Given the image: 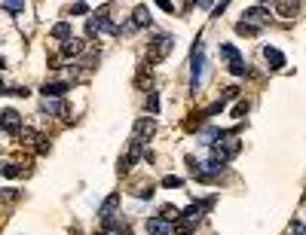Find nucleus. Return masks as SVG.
Instances as JSON below:
<instances>
[{
    "label": "nucleus",
    "instance_id": "20",
    "mask_svg": "<svg viewBox=\"0 0 306 235\" xmlns=\"http://www.w3.org/2000/svg\"><path fill=\"white\" fill-rule=\"evenodd\" d=\"M135 83H138V89H150V70H147V67H141Z\"/></svg>",
    "mask_w": 306,
    "mask_h": 235
},
{
    "label": "nucleus",
    "instance_id": "9",
    "mask_svg": "<svg viewBox=\"0 0 306 235\" xmlns=\"http://www.w3.org/2000/svg\"><path fill=\"white\" fill-rule=\"evenodd\" d=\"M83 49H86V43H83V40L70 37V40H64V46H61V58H77Z\"/></svg>",
    "mask_w": 306,
    "mask_h": 235
},
{
    "label": "nucleus",
    "instance_id": "35",
    "mask_svg": "<svg viewBox=\"0 0 306 235\" xmlns=\"http://www.w3.org/2000/svg\"><path fill=\"white\" fill-rule=\"evenodd\" d=\"M0 92H3V80H0Z\"/></svg>",
    "mask_w": 306,
    "mask_h": 235
},
{
    "label": "nucleus",
    "instance_id": "29",
    "mask_svg": "<svg viewBox=\"0 0 306 235\" xmlns=\"http://www.w3.org/2000/svg\"><path fill=\"white\" fill-rule=\"evenodd\" d=\"M70 9H74L77 15H86V12H89V6L83 3V0H77V3H74V6H70Z\"/></svg>",
    "mask_w": 306,
    "mask_h": 235
},
{
    "label": "nucleus",
    "instance_id": "23",
    "mask_svg": "<svg viewBox=\"0 0 306 235\" xmlns=\"http://www.w3.org/2000/svg\"><path fill=\"white\" fill-rule=\"evenodd\" d=\"M147 110H150V113L159 110V98H156V92H147Z\"/></svg>",
    "mask_w": 306,
    "mask_h": 235
},
{
    "label": "nucleus",
    "instance_id": "24",
    "mask_svg": "<svg viewBox=\"0 0 306 235\" xmlns=\"http://www.w3.org/2000/svg\"><path fill=\"white\" fill-rule=\"evenodd\" d=\"M163 187H169V189H178V187H181V177H175V174L163 177Z\"/></svg>",
    "mask_w": 306,
    "mask_h": 235
},
{
    "label": "nucleus",
    "instance_id": "27",
    "mask_svg": "<svg viewBox=\"0 0 306 235\" xmlns=\"http://www.w3.org/2000/svg\"><path fill=\"white\" fill-rule=\"evenodd\" d=\"M19 198V189H3L0 192V202H15Z\"/></svg>",
    "mask_w": 306,
    "mask_h": 235
},
{
    "label": "nucleus",
    "instance_id": "14",
    "mask_svg": "<svg viewBox=\"0 0 306 235\" xmlns=\"http://www.w3.org/2000/svg\"><path fill=\"white\" fill-rule=\"evenodd\" d=\"M263 58L273 64V67H285V55H282L279 49H273V46H266V49H263Z\"/></svg>",
    "mask_w": 306,
    "mask_h": 235
},
{
    "label": "nucleus",
    "instance_id": "26",
    "mask_svg": "<svg viewBox=\"0 0 306 235\" xmlns=\"http://www.w3.org/2000/svg\"><path fill=\"white\" fill-rule=\"evenodd\" d=\"M34 147H37V153H40V156H46V153H49V138H43V135H40V141L34 143Z\"/></svg>",
    "mask_w": 306,
    "mask_h": 235
},
{
    "label": "nucleus",
    "instance_id": "12",
    "mask_svg": "<svg viewBox=\"0 0 306 235\" xmlns=\"http://www.w3.org/2000/svg\"><path fill=\"white\" fill-rule=\"evenodd\" d=\"M132 25H135V28L150 25V9H147V6H135V12H132Z\"/></svg>",
    "mask_w": 306,
    "mask_h": 235
},
{
    "label": "nucleus",
    "instance_id": "36",
    "mask_svg": "<svg viewBox=\"0 0 306 235\" xmlns=\"http://www.w3.org/2000/svg\"><path fill=\"white\" fill-rule=\"evenodd\" d=\"M257 3H263V0H257Z\"/></svg>",
    "mask_w": 306,
    "mask_h": 235
},
{
    "label": "nucleus",
    "instance_id": "5",
    "mask_svg": "<svg viewBox=\"0 0 306 235\" xmlns=\"http://www.w3.org/2000/svg\"><path fill=\"white\" fill-rule=\"evenodd\" d=\"M153 132H156L153 116H141V119H135V141H147Z\"/></svg>",
    "mask_w": 306,
    "mask_h": 235
},
{
    "label": "nucleus",
    "instance_id": "17",
    "mask_svg": "<svg viewBox=\"0 0 306 235\" xmlns=\"http://www.w3.org/2000/svg\"><path fill=\"white\" fill-rule=\"evenodd\" d=\"M159 217H163V220H169V223H175L178 217H181V211H178L175 205H163V211H159Z\"/></svg>",
    "mask_w": 306,
    "mask_h": 235
},
{
    "label": "nucleus",
    "instance_id": "33",
    "mask_svg": "<svg viewBox=\"0 0 306 235\" xmlns=\"http://www.w3.org/2000/svg\"><path fill=\"white\" fill-rule=\"evenodd\" d=\"M3 67H6V61H3V58H0V70H3Z\"/></svg>",
    "mask_w": 306,
    "mask_h": 235
},
{
    "label": "nucleus",
    "instance_id": "7",
    "mask_svg": "<svg viewBox=\"0 0 306 235\" xmlns=\"http://www.w3.org/2000/svg\"><path fill=\"white\" fill-rule=\"evenodd\" d=\"M276 12L282 15V19H294V15L300 12V3L297 0H276Z\"/></svg>",
    "mask_w": 306,
    "mask_h": 235
},
{
    "label": "nucleus",
    "instance_id": "34",
    "mask_svg": "<svg viewBox=\"0 0 306 235\" xmlns=\"http://www.w3.org/2000/svg\"><path fill=\"white\" fill-rule=\"evenodd\" d=\"M70 235H80V229H70Z\"/></svg>",
    "mask_w": 306,
    "mask_h": 235
},
{
    "label": "nucleus",
    "instance_id": "16",
    "mask_svg": "<svg viewBox=\"0 0 306 235\" xmlns=\"http://www.w3.org/2000/svg\"><path fill=\"white\" fill-rule=\"evenodd\" d=\"M0 171H3L6 177H22V174H28V168H19V162H6Z\"/></svg>",
    "mask_w": 306,
    "mask_h": 235
},
{
    "label": "nucleus",
    "instance_id": "31",
    "mask_svg": "<svg viewBox=\"0 0 306 235\" xmlns=\"http://www.w3.org/2000/svg\"><path fill=\"white\" fill-rule=\"evenodd\" d=\"M288 232H291V235H300V232H303V223H291V229H288Z\"/></svg>",
    "mask_w": 306,
    "mask_h": 235
},
{
    "label": "nucleus",
    "instance_id": "3",
    "mask_svg": "<svg viewBox=\"0 0 306 235\" xmlns=\"http://www.w3.org/2000/svg\"><path fill=\"white\" fill-rule=\"evenodd\" d=\"M172 37H156L150 46H147V64H159V61H163L166 55H169V52H172Z\"/></svg>",
    "mask_w": 306,
    "mask_h": 235
},
{
    "label": "nucleus",
    "instance_id": "10",
    "mask_svg": "<svg viewBox=\"0 0 306 235\" xmlns=\"http://www.w3.org/2000/svg\"><path fill=\"white\" fill-rule=\"evenodd\" d=\"M242 19H248V25H263V22L269 19V12H266L263 6H251V9H245Z\"/></svg>",
    "mask_w": 306,
    "mask_h": 235
},
{
    "label": "nucleus",
    "instance_id": "6",
    "mask_svg": "<svg viewBox=\"0 0 306 235\" xmlns=\"http://www.w3.org/2000/svg\"><path fill=\"white\" fill-rule=\"evenodd\" d=\"M117 208H120V192H114V195H107V198H104V205H101L98 217H101L104 223H111V220H114V214H117Z\"/></svg>",
    "mask_w": 306,
    "mask_h": 235
},
{
    "label": "nucleus",
    "instance_id": "28",
    "mask_svg": "<svg viewBox=\"0 0 306 235\" xmlns=\"http://www.w3.org/2000/svg\"><path fill=\"white\" fill-rule=\"evenodd\" d=\"M135 195H138V198H150V195H153V187H150V184H147V187H138Z\"/></svg>",
    "mask_w": 306,
    "mask_h": 235
},
{
    "label": "nucleus",
    "instance_id": "19",
    "mask_svg": "<svg viewBox=\"0 0 306 235\" xmlns=\"http://www.w3.org/2000/svg\"><path fill=\"white\" fill-rule=\"evenodd\" d=\"M175 232H178V235H190V232H193V223L178 217V220H175Z\"/></svg>",
    "mask_w": 306,
    "mask_h": 235
},
{
    "label": "nucleus",
    "instance_id": "21",
    "mask_svg": "<svg viewBox=\"0 0 306 235\" xmlns=\"http://www.w3.org/2000/svg\"><path fill=\"white\" fill-rule=\"evenodd\" d=\"M236 31L242 34V37H254V34H257V25H248V22H239V25H236Z\"/></svg>",
    "mask_w": 306,
    "mask_h": 235
},
{
    "label": "nucleus",
    "instance_id": "11",
    "mask_svg": "<svg viewBox=\"0 0 306 235\" xmlns=\"http://www.w3.org/2000/svg\"><path fill=\"white\" fill-rule=\"evenodd\" d=\"M211 205V198H208V202H193L187 211H184V220H190V223H196V220H199V217H202V211Z\"/></svg>",
    "mask_w": 306,
    "mask_h": 235
},
{
    "label": "nucleus",
    "instance_id": "15",
    "mask_svg": "<svg viewBox=\"0 0 306 235\" xmlns=\"http://www.w3.org/2000/svg\"><path fill=\"white\" fill-rule=\"evenodd\" d=\"M49 34H52L56 40H70V25H67V22H59V25L52 28Z\"/></svg>",
    "mask_w": 306,
    "mask_h": 235
},
{
    "label": "nucleus",
    "instance_id": "4",
    "mask_svg": "<svg viewBox=\"0 0 306 235\" xmlns=\"http://www.w3.org/2000/svg\"><path fill=\"white\" fill-rule=\"evenodd\" d=\"M0 129L9 132V135H19L22 132V116L15 110H3V113H0Z\"/></svg>",
    "mask_w": 306,
    "mask_h": 235
},
{
    "label": "nucleus",
    "instance_id": "13",
    "mask_svg": "<svg viewBox=\"0 0 306 235\" xmlns=\"http://www.w3.org/2000/svg\"><path fill=\"white\" fill-rule=\"evenodd\" d=\"M64 92H67V83H46L43 86V95L46 98H61Z\"/></svg>",
    "mask_w": 306,
    "mask_h": 235
},
{
    "label": "nucleus",
    "instance_id": "18",
    "mask_svg": "<svg viewBox=\"0 0 306 235\" xmlns=\"http://www.w3.org/2000/svg\"><path fill=\"white\" fill-rule=\"evenodd\" d=\"M19 138H22V143H28V147H31V143H37V141H40V135L34 132V129H22V132H19Z\"/></svg>",
    "mask_w": 306,
    "mask_h": 235
},
{
    "label": "nucleus",
    "instance_id": "30",
    "mask_svg": "<svg viewBox=\"0 0 306 235\" xmlns=\"http://www.w3.org/2000/svg\"><path fill=\"white\" fill-rule=\"evenodd\" d=\"M156 3H159V6H163L166 12H172V9H175V6H172V0H156Z\"/></svg>",
    "mask_w": 306,
    "mask_h": 235
},
{
    "label": "nucleus",
    "instance_id": "25",
    "mask_svg": "<svg viewBox=\"0 0 306 235\" xmlns=\"http://www.w3.org/2000/svg\"><path fill=\"white\" fill-rule=\"evenodd\" d=\"M245 113H248V101H239L236 107H233V116H236V119H242Z\"/></svg>",
    "mask_w": 306,
    "mask_h": 235
},
{
    "label": "nucleus",
    "instance_id": "1",
    "mask_svg": "<svg viewBox=\"0 0 306 235\" xmlns=\"http://www.w3.org/2000/svg\"><path fill=\"white\" fill-rule=\"evenodd\" d=\"M239 150H242V141H239V138H227V135H221L218 141L211 143V153H214V162H221V165H224V162H230V159L236 156Z\"/></svg>",
    "mask_w": 306,
    "mask_h": 235
},
{
    "label": "nucleus",
    "instance_id": "8",
    "mask_svg": "<svg viewBox=\"0 0 306 235\" xmlns=\"http://www.w3.org/2000/svg\"><path fill=\"white\" fill-rule=\"evenodd\" d=\"M147 232L150 235H172V223L163 220V217H150V220H147Z\"/></svg>",
    "mask_w": 306,
    "mask_h": 235
},
{
    "label": "nucleus",
    "instance_id": "22",
    "mask_svg": "<svg viewBox=\"0 0 306 235\" xmlns=\"http://www.w3.org/2000/svg\"><path fill=\"white\" fill-rule=\"evenodd\" d=\"M3 6L12 9V12H22L25 9V0H3Z\"/></svg>",
    "mask_w": 306,
    "mask_h": 235
},
{
    "label": "nucleus",
    "instance_id": "32",
    "mask_svg": "<svg viewBox=\"0 0 306 235\" xmlns=\"http://www.w3.org/2000/svg\"><path fill=\"white\" fill-rule=\"evenodd\" d=\"M199 6H205V9H208V6H211V0H199Z\"/></svg>",
    "mask_w": 306,
    "mask_h": 235
},
{
    "label": "nucleus",
    "instance_id": "2",
    "mask_svg": "<svg viewBox=\"0 0 306 235\" xmlns=\"http://www.w3.org/2000/svg\"><path fill=\"white\" fill-rule=\"evenodd\" d=\"M221 58L227 61V67H230V74H236V77H242L245 74V61H242V55H239V49L233 46V43H221Z\"/></svg>",
    "mask_w": 306,
    "mask_h": 235
}]
</instances>
